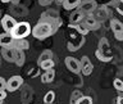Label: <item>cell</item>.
<instances>
[{
    "mask_svg": "<svg viewBox=\"0 0 123 104\" xmlns=\"http://www.w3.org/2000/svg\"><path fill=\"white\" fill-rule=\"evenodd\" d=\"M59 28L58 25H54V23H48V22H38L36 26L31 30V33H32L33 37L38 39V40H44V39L51 36L56 32V30Z\"/></svg>",
    "mask_w": 123,
    "mask_h": 104,
    "instance_id": "6da1fadb",
    "label": "cell"
},
{
    "mask_svg": "<svg viewBox=\"0 0 123 104\" xmlns=\"http://www.w3.org/2000/svg\"><path fill=\"white\" fill-rule=\"evenodd\" d=\"M31 33V26L28 22H17L10 35L14 39H26Z\"/></svg>",
    "mask_w": 123,
    "mask_h": 104,
    "instance_id": "7a4b0ae2",
    "label": "cell"
},
{
    "mask_svg": "<svg viewBox=\"0 0 123 104\" xmlns=\"http://www.w3.org/2000/svg\"><path fill=\"white\" fill-rule=\"evenodd\" d=\"M40 22L54 23V25H58V26L62 25V21L59 18V13H58V10H55V9H49V10L44 12L40 17Z\"/></svg>",
    "mask_w": 123,
    "mask_h": 104,
    "instance_id": "3957f363",
    "label": "cell"
},
{
    "mask_svg": "<svg viewBox=\"0 0 123 104\" xmlns=\"http://www.w3.org/2000/svg\"><path fill=\"white\" fill-rule=\"evenodd\" d=\"M96 6H98L96 0H81V3H80V5L77 6V9H78L81 13H83L85 15H90V14H92V12L96 9Z\"/></svg>",
    "mask_w": 123,
    "mask_h": 104,
    "instance_id": "277c9868",
    "label": "cell"
},
{
    "mask_svg": "<svg viewBox=\"0 0 123 104\" xmlns=\"http://www.w3.org/2000/svg\"><path fill=\"white\" fill-rule=\"evenodd\" d=\"M23 85V78L21 76L15 75V76H12L9 80L6 81V86H5V90L9 91V92H13L15 90H18Z\"/></svg>",
    "mask_w": 123,
    "mask_h": 104,
    "instance_id": "5b68a950",
    "label": "cell"
},
{
    "mask_svg": "<svg viewBox=\"0 0 123 104\" xmlns=\"http://www.w3.org/2000/svg\"><path fill=\"white\" fill-rule=\"evenodd\" d=\"M64 63H65V67H67L71 72H73V73H80L81 72V62L77 59V58L67 57L64 59Z\"/></svg>",
    "mask_w": 123,
    "mask_h": 104,
    "instance_id": "8992f818",
    "label": "cell"
},
{
    "mask_svg": "<svg viewBox=\"0 0 123 104\" xmlns=\"http://www.w3.org/2000/svg\"><path fill=\"white\" fill-rule=\"evenodd\" d=\"M80 62H81V73L83 76H90L92 73V71H94V65H92V63L88 59V57L83 55Z\"/></svg>",
    "mask_w": 123,
    "mask_h": 104,
    "instance_id": "52a82bcc",
    "label": "cell"
},
{
    "mask_svg": "<svg viewBox=\"0 0 123 104\" xmlns=\"http://www.w3.org/2000/svg\"><path fill=\"white\" fill-rule=\"evenodd\" d=\"M17 25V21L14 19V17H12V15L9 14H5L4 17L1 18V26H3V28L5 32H12L14 28V26Z\"/></svg>",
    "mask_w": 123,
    "mask_h": 104,
    "instance_id": "ba28073f",
    "label": "cell"
},
{
    "mask_svg": "<svg viewBox=\"0 0 123 104\" xmlns=\"http://www.w3.org/2000/svg\"><path fill=\"white\" fill-rule=\"evenodd\" d=\"M92 17H94L98 22H103L104 19L108 18V10H106V5H98L96 9L92 12Z\"/></svg>",
    "mask_w": 123,
    "mask_h": 104,
    "instance_id": "9c48e42d",
    "label": "cell"
},
{
    "mask_svg": "<svg viewBox=\"0 0 123 104\" xmlns=\"http://www.w3.org/2000/svg\"><path fill=\"white\" fill-rule=\"evenodd\" d=\"M82 23L86 26V28H87L88 31H95V30L100 28V22L96 21V19L92 17L91 14H90V15H85Z\"/></svg>",
    "mask_w": 123,
    "mask_h": 104,
    "instance_id": "30bf717a",
    "label": "cell"
},
{
    "mask_svg": "<svg viewBox=\"0 0 123 104\" xmlns=\"http://www.w3.org/2000/svg\"><path fill=\"white\" fill-rule=\"evenodd\" d=\"M10 48L17 49V50H23V52H25V50H27L30 48V44L26 39H14V41H13V44H12Z\"/></svg>",
    "mask_w": 123,
    "mask_h": 104,
    "instance_id": "8fae6325",
    "label": "cell"
},
{
    "mask_svg": "<svg viewBox=\"0 0 123 104\" xmlns=\"http://www.w3.org/2000/svg\"><path fill=\"white\" fill-rule=\"evenodd\" d=\"M14 41V37L12 36V35L9 32H3L0 33V46L1 48H5V46H12V44H13Z\"/></svg>",
    "mask_w": 123,
    "mask_h": 104,
    "instance_id": "7c38bea8",
    "label": "cell"
},
{
    "mask_svg": "<svg viewBox=\"0 0 123 104\" xmlns=\"http://www.w3.org/2000/svg\"><path fill=\"white\" fill-rule=\"evenodd\" d=\"M85 44V39H83V36H80L77 40H74V41H68V44H67V48H68V50L69 52H77L81 46H82Z\"/></svg>",
    "mask_w": 123,
    "mask_h": 104,
    "instance_id": "4fadbf2b",
    "label": "cell"
},
{
    "mask_svg": "<svg viewBox=\"0 0 123 104\" xmlns=\"http://www.w3.org/2000/svg\"><path fill=\"white\" fill-rule=\"evenodd\" d=\"M85 18V14L81 13L78 9L73 10L72 14L69 15V25H77V23H81Z\"/></svg>",
    "mask_w": 123,
    "mask_h": 104,
    "instance_id": "5bb4252c",
    "label": "cell"
},
{
    "mask_svg": "<svg viewBox=\"0 0 123 104\" xmlns=\"http://www.w3.org/2000/svg\"><path fill=\"white\" fill-rule=\"evenodd\" d=\"M1 55L6 62H9V63L13 62L14 63V49L13 48H9V46L1 48Z\"/></svg>",
    "mask_w": 123,
    "mask_h": 104,
    "instance_id": "9a60e30c",
    "label": "cell"
},
{
    "mask_svg": "<svg viewBox=\"0 0 123 104\" xmlns=\"http://www.w3.org/2000/svg\"><path fill=\"white\" fill-rule=\"evenodd\" d=\"M25 60H26V55H25V53H23V50L14 49V63H15V65L22 67V65L25 64Z\"/></svg>",
    "mask_w": 123,
    "mask_h": 104,
    "instance_id": "2e32d148",
    "label": "cell"
},
{
    "mask_svg": "<svg viewBox=\"0 0 123 104\" xmlns=\"http://www.w3.org/2000/svg\"><path fill=\"white\" fill-rule=\"evenodd\" d=\"M54 78H55V71H54V68L45 71V73L41 76V81H42L44 84H50V82H53Z\"/></svg>",
    "mask_w": 123,
    "mask_h": 104,
    "instance_id": "e0dca14e",
    "label": "cell"
},
{
    "mask_svg": "<svg viewBox=\"0 0 123 104\" xmlns=\"http://www.w3.org/2000/svg\"><path fill=\"white\" fill-rule=\"evenodd\" d=\"M69 27H71L72 30H74L77 33H80L81 36H86V35L88 33V30L86 28V26H85L82 22L77 23V25H69Z\"/></svg>",
    "mask_w": 123,
    "mask_h": 104,
    "instance_id": "ac0fdd59",
    "label": "cell"
},
{
    "mask_svg": "<svg viewBox=\"0 0 123 104\" xmlns=\"http://www.w3.org/2000/svg\"><path fill=\"white\" fill-rule=\"evenodd\" d=\"M80 3H81V0H64L62 3V5H63L65 10H73L80 5Z\"/></svg>",
    "mask_w": 123,
    "mask_h": 104,
    "instance_id": "d6986e66",
    "label": "cell"
},
{
    "mask_svg": "<svg viewBox=\"0 0 123 104\" xmlns=\"http://www.w3.org/2000/svg\"><path fill=\"white\" fill-rule=\"evenodd\" d=\"M103 53H105V54H109V55H111V54L109 53L110 52V45H109V41H108V39L105 37H101L100 39V41H99V48Z\"/></svg>",
    "mask_w": 123,
    "mask_h": 104,
    "instance_id": "ffe728a7",
    "label": "cell"
},
{
    "mask_svg": "<svg viewBox=\"0 0 123 104\" xmlns=\"http://www.w3.org/2000/svg\"><path fill=\"white\" fill-rule=\"evenodd\" d=\"M110 28L114 32H119V31H123V23L121 21H118L117 18H111L110 19Z\"/></svg>",
    "mask_w": 123,
    "mask_h": 104,
    "instance_id": "44dd1931",
    "label": "cell"
},
{
    "mask_svg": "<svg viewBox=\"0 0 123 104\" xmlns=\"http://www.w3.org/2000/svg\"><path fill=\"white\" fill-rule=\"evenodd\" d=\"M95 55H96V58H98L100 62H104V63H108V62H110L111 59H113V55H109V54L103 53L100 49H98L95 52Z\"/></svg>",
    "mask_w": 123,
    "mask_h": 104,
    "instance_id": "7402d4cb",
    "label": "cell"
},
{
    "mask_svg": "<svg viewBox=\"0 0 123 104\" xmlns=\"http://www.w3.org/2000/svg\"><path fill=\"white\" fill-rule=\"evenodd\" d=\"M48 59H53V52H51V50H44V52L40 54V57H38L37 63L40 64L41 62L48 60Z\"/></svg>",
    "mask_w": 123,
    "mask_h": 104,
    "instance_id": "603a6c76",
    "label": "cell"
},
{
    "mask_svg": "<svg viewBox=\"0 0 123 104\" xmlns=\"http://www.w3.org/2000/svg\"><path fill=\"white\" fill-rule=\"evenodd\" d=\"M40 67L44 69V71H48V69H51L54 68V65H55V62H54L53 59H48V60H44V62H41L40 64Z\"/></svg>",
    "mask_w": 123,
    "mask_h": 104,
    "instance_id": "cb8c5ba5",
    "label": "cell"
},
{
    "mask_svg": "<svg viewBox=\"0 0 123 104\" xmlns=\"http://www.w3.org/2000/svg\"><path fill=\"white\" fill-rule=\"evenodd\" d=\"M54 100H55V92L53 90L48 91L44 96V103L45 104H50V103H54Z\"/></svg>",
    "mask_w": 123,
    "mask_h": 104,
    "instance_id": "d4e9b609",
    "label": "cell"
},
{
    "mask_svg": "<svg viewBox=\"0 0 123 104\" xmlns=\"http://www.w3.org/2000/svg\"><path fill=\"white\" fill-rule=\"evenodd\" d=\"M13 12H14L15 14H18V15H25L27 13L25 8L21 6L19 4H14V5H13Z\"/></svg>",
    "mask_w": 123,
    "mask_h": 104,
    "instance_id": "484cf974",
    "label": "cell"
},
{
    "mask_svg": "<svg viewBox=\"0 0 123 104\" xmlns=\"http://www.w3.org/2000/svg\"><path fill=\"white\" fill-rule=\"evenodd\" d=\"M81 96H82V92H81L80 90L72 91V95H71V104H76V102L81 98Z\"/></svg>",
    "mask_w": 123,
    "mask_h": 104,
    "instance_id": "4316f807",
    "label": "cell"
},
{
    "mask_svg": "<svg viewBox=\"0 0 123 104\" xmlns=\"http://www.w3.org/2000/svg\"><path fill=\"white\" fill-rule=\"evenodd\" d=\"M76 104H94L92 103V99L90 96H86V95H82L81 98L76 102Z\"/></svg>",
    "mask_w": 123,
    "mask_h": 104,
    "instance_id": "83f0119b",
    "label": "cell"
},
{
    "mask_svg": "<svg viewBox=\"0 0 123 104\" xmlns=\"http://www.w3.org/2000/svg\"><path fill=\"white\" fill-rule=\"evenodd\" d=\"M113 85H114L115 90L123 91V80H121V78H115V80L113 81Z\"/></svg>",
    "mask_w": 123,
    "mask_h": 104,
    "instance_id": "f1b7e54d",
    "label": "cell"
},
{
    "mask_svg": "<svg viewBox=\"0 0 123 104\" xmlns=\"http://www.w3.org/2000/svg\"><path fill=\"white\" fill-rule=\"evenodd\" d=\"M114 6H115V9H117L118 13L123 15V0H118L117 4H115Z\"/></svg>",
    "mask_w": 123,
    "mask_h": 104,
    "instance_id": "f546056e",
    "label": "cell"
},
{
    "mask_svg": "<svg viewBox=\"0 0 123 104\" xmlns=\"http://www.w3.org/2000/svg\"><path fill=\"white\" fill-rule=\"evenodd\" d=\"M114 37L117 39L118 41H123V31H119V32H114Z\"/></svg>",
    "mask_w": 123,
    "mask_h": 104,
    "instance_id": "4dcf8cb0",
    "label": "cell"
},
{
    "mask_svg": "<svg viewBox=\"0 0 123 104\" xmlns=\"http://www.w3.org/2000/svg\"><path fill=\"white\" fill-rule=\"evenodd\" d=\"M5 86H6V80L0 77V90H5Z\"/></svg>",
    "mask_w": 123,
    "mask_h": 104,
    "instance_id": "1f68e13d",
    "label": "cell"
},
{
    "mask_svg": "<svg viewBox=\"0 0 123 104\" xmlns=\"http://www.w3.org/2000/svg\"><path fill=\"white\" fill-rule=\"evenodd\" d=\"M6 98V90H0V102H3Z\"/></svg>",
    "mask_w": 123,
    "mask_h": 104,
    "instance_id": "d6a6232c",
    "label": "cell"
},
{
    "mask_svg": "<svg viewBox=\"0 0 123 104\" xmlns=\"http://www.w3.org/2000/svg\"><path fill=\"white\" fill-rule=\"evenodd\" d=\"M115 103L117 104H123V96H118V98L115 99Z\"/></svg>",
    "mask_w": 123,
    "mask_h": 104,
    "instance_id": "836d02e7",
    "label": "cell"
},
{
    "mask_svg": "<svg viewBox=\"0 0 123 104\" xmlns=\"http://www.w3.org/2000/svg\"><path fill=\"white\" fill-rule=\"evenodd\" d=\"M12 0H1V3H10Z\"/></svg>",
    "mask_w": 123,
    "mask_h": 104,
    "instance_id": "e575fe53",
    "label": "cell"
},
{
    "mask_svg": "<svg viewBox=\"0 0 123 104\" xmlns=\"http://www.w3.org/2000/svg\"><path fill=\"white\" fill-rule=\"evenodd\" d=\"M55 1H56L58 4H62V3H63V1H64V0H55Z\"/></svg>",
    "mask_w": 123,
    "mask_h": 104,
    "instance_id": "d590c367",
    "label": "cell"
},
{
    "mask_svg": "<svg viewBox=\"0 0 123 104\" xmlns=\"http://www.w3.org/2000/svg\"><path fill=\"white\" fill-rule=\"evenodd\" d=\"M119 96H123V91H119Z\"/></svg>",
    "mask_w": 123,
    "mask_h": 104,
    "instance_id": "8d00e7d4",
    "label": "cell"
},
{
    "mask_svg": "<svg viewBox=\"0 0 123 104\" xmlns=\"http://www.w3.org/2000/svg\"><path fill=\"white\" fill-rule=\"evenodd\" d=\"M0 14H1V10H0Z\"/></svg>",
    "mask_w": 123,
    "mask_h": 104,
    "instance_id": "74e56055",
    "label": "cell"
},
{
    "mask_svg": "<svg viewBox=\"0 0 123 104\" xmlns=\"http://www.w3.org/2000/svg\"><path fill=\"white\" fill-rule=\"evenodd\" d=\"M0 104H1V102H0Z\"/></svg>",
    "mask_w": 123,
    "mask_h": 104,
    "instance_id": "f35d334b",
    "label": "cell"
},
{
    "mask_svg": "<svg viewBox=\"0 0 123 104\" xmlns=\"http://www.w3.org/2000/svg\"><path fill=\"white\" fill-rule=\"evenodd\" d=\"M50 104H53V103H50Z\"/></svg>",
    "mask_w": 123,
    "mask_h": 104,
    "instance_id": "ab89813d",
    "label": "cell"
}]
</instances>
